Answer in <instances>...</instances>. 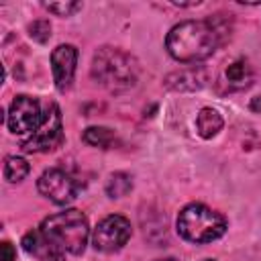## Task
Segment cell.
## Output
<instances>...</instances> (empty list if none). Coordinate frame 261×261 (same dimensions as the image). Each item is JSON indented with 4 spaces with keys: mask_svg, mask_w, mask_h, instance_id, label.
<instances>
[{
    "mask_svg": "<svg viewBox=\"0 0 261 261\" xmlns=\"http://www.w3.org/2000/svg\"><path fill=\"white\" fill-rule=\"evenodd\" d=\"M29 35L39 41V43H47L49 37H51V27L47 20H35L31 27H29Z\"/></svg>",
    "mask_w": 261,
    "mask_h": 261,
    "instance_id": "cell-18",
    "label": "cell"
},
{
    "mask_svg": "<svg viewBox=\"0 0 261 261\" xmlns=\"http://www.w3.org/2000/svg\"><path fill=\"white\" fill-rule=\"evenodd\" d=\"M45 8L57 16H71L82 8V4L80 2H47Z\"/></svg>",
    "mask_w": 261,
    "mask_h": 261,
    "instance_id": "cell-17",
    "label": "cell"
},
{
    "mask_svg": "<svg viewBox=\"0 0 261 261\" xmlns=\"http://www.w3.org/2000/svg\"><path fill=\"white\" fill-rule=\"evenodd\" d=\"M92 77L108 92H126L139 80V61L118 47H100L92 59Z\"/></svg>",
    "mask_w": 261,
    "mask_h": 261,
    "instance_id": "cell-2",
    "label": "cell"
},
{
    "mask_svg": "<svg viewBox=\"0 0 261 261\" xmlns=\"http://www.w3.org/2000/svg\"><path fill=\"white\" fill-rule=\"evenodd\" d=\"M39 230L53 247H57L61 253H71V255H80L86 249L90 237L88 218L84 212L75 208L47 216L41 222Z\"/></svg>",
    "mask_w": 261,
    "mask_h": 261,
    "instance_id": "cell-3",
    "label": "cell"
},
{
    "mask_svg": "<svg viewBox=\"0 0 261 261\" xmlns=\"http://www.w3.org/2000/svg\"><path fill=\"white\" fill-rule=\"evenodd\" d=\"M4 179L10 184H18L29 175V163L27 159L18 157V155H8L4 159Z\"/></svg>",
    "mask_w": 261,
    "mask_h": 261,
    "instance_id": "cell-14",
    "label": "cell"
},
{
    "mask_svg": "<svg viewBox=\"0 0 261 261\" xmlns=\"http://www.w3.org/2000/svg\"><path fill=\"white\" fill-rule=\"evenodd\" d=\"M133 190V177L128 173H112L106 181V194L110 198H124L128 192Z\"/></svg>",
    "mask_w": 261,
    "mask_h": 261,
    "instance_id": "cell-15",
    "label": "cell"
},
{
    "mask_svg": "<svg viewBox=\"0 0 261 261\" xmlns=\"http://www.w3.org/2000/svg\"><path fill=\"white\" fill-rule=\"evenodd\" d=\"M22 249L31 255H35L39 261H65V253H61L57 247H53L43 232L37 230H29L22 237Z\"/></svg>",
    "mask_w": 261,
    "mask_h": 261,
    "instance_id": "cell-10",
    "label": "cell"
},
{
    "mask_svg": "<svg viewBox=\"0 0 261 261\" xmlns=\"http://www.w3.org/2000/svg\"><path fill=\"white\" fill-rule=\"evenodd\" d=\"M63 139V126H61V110L57 104H49L43 110V118L39 122V126L27 137L22 139V149L29 153H43V151H51L55 149Z\"/></svg>",
    "mask_w": 261,
    "mask_h": 261,
    "instance_id": "cell-5",
    "label": "cell"
},
{
    "mask_svg": "<svg viewBox=\"0 0 261 261\" xmlns=\"http://www.w3.org/2000/svg\"><path fill=\"white\" fill-rule=\"evenodd\" d=\"M84 141L92 147H100V149H108L114 141V133L106 126H90L84 130Z\"/></svg>",
    "mask_w": 261,
    "mask_h": 261,
    "instance_id": "cell-16",
    "label": "cell"
},
{
    "mask_svg": "<svg viewBox=\"0 0 261 261\" xmlns=\"http://www.w3.org/2000/svg\"><path fill=\"white\" fill-rule=\"evenodd\" d=\"M0 251H2V257H0V261H14V249H12V245L8 243V241H4L2 245H0Z\"/></svg>",
    "mask_w": 261,
    "mask_h": 261,
    "instance_id": "cell-19",
    "label": "cell"
},
{
    "mask_svg": "<svg viewBox=\"0 0 261 261\" xmlns=\"http://www.w3.org/2000/svg\"><path fill=\"white\" fill-rule=\"evenodd\" d=\"M37 188H39V194L43 198H47V200H51L53 204H59V206L69 204L77 194L75 179L69 173H65L63 169L43 171L39 181H37Z\"/></svg>",
    "mask_w": 261,
    "mask_h": 261,
    "instance_id": "cell-8",
    "label": "cell"
},
{
    "mask_svg": "<svg viewBox=\"0 0 261 261\" xmlns=\"http://www.w3.org/2000/svg\"><path fill=\"white\" fill-rule=\"evenodd\" d=\"M249 106H251V110H253V112H261V96H257V98H253Z\"/></svg>",
    "mask_w": 261,
    "mask_h": 261,
    "instance_id": "cell-20",
    "label": "cell"
},
{
    "mask_svg": "<svg viewBox=\"0 0 261 261\" xmlns=\"http://www.w3.org/2000/svg\"><path fill=\"white\" fill-rule=\"evenodd\" d=\"M204 261H214V259H204Z\"/></svg>",
    "mask_w": 261,
    "mask_h": 261,
    "instance_id": "cell-22",
    "label": "cell"
},
{
    "mask_svg": "<svg viewBox=\"0 0 261 261\" xmlns=\"http://www.w3.org/2000/svg\"><path fill=\"white\" fill-rule=\"evenodd\" d=\"M220 43L210 20H184L167 33L165 49L175 61L198 63L208 59Z\"/></svg>",
    "mask_w": 261,
    "mask_h": 261,
    "instance_id": "cell-1",
    "label": "cell"
},
{
    "mask_svg": "<svg viewBox=\"0 0 261 261\" xmlns=\"http://www.w3.org/2000/svg\"><path fill=\"white\" fill-rule=\"evenodd\" d=\"M43 118V112H41V104L31 98V96H16L8 108V114H6V124H8V130L16 137H22L27 139L41 122Z\"/></svg>",
    "mask_w": 261,
    "mask_h": 261,
    "instance_id": "cell-7",
    "label": "cell"
},
{
    "mask_svg": "<svg viewBox=\"0 0 261 261\" xmlns=\"http://www.w3.org/2000/svg\"><path fill=\"white\" fill-rule=\"evenodd\" d=\"M224 82L230 90H245L253 82V69L245 59H237L226 65L224 69Z\"/></svg>",
    "mask_w": 261,
    "mask_h": 261,
    "instance_id": "cell-11",
    "label": "cell"
},
{
    "mask_svg": "<svg viewBox=\"0 0 261 261\" xmlns=\"http://www.w3.org/2000/svg\"><path fill=\"white\" fill-rule=\"evenodd\" d=\"M157 261H177V259H173V257H165V259H157Z\"/></svg>",
    "mask_w": 261,
    "mask_h": 261,
    "instance_id": "cell-21",
    "label": "cell"
},
{
    "mask_svg": "<svg viewBox=\"0 0 261 261\" xmlns=\"http://www.w3.org/2000/svg\"><path fill=\"white\" fill-rule=\"evenodd\" d=\"M222 124H224V120H222L220 112L214 108H202L196 116V128H198V135L202 139L216 137L222 130Z\"/></svg>",
    "mask_w": 261,
    "mask_h": 261,
    "instance_id": "cell-12",
    "label": "cell"
},
{
    "mask_svg": "<svg viewBox=\"0 0 261 261\" xmlns=\"http://www.w3.org/2000/svg\"><path fill=\"white\" fill-rule=\"evenodd\" d=\"M130 239V222L120 214H110L102 218L92 230V245L96 251L114 253L126 245Z\"/></svg>",
    "mask_w": 261,
    "mask_h": 261,
    "instance_id": "cell-6",
    "label": "cell"
},
{
    "mask_svg": "<svg viewBox=\"0 0 261 261\" xmlns=\"http://www.w3.org/2000/svg\"><path fill=\"white\" fill-rule=\"evenodd\" d=\"M77 65V49L73 45H57L51 53V69H53V80L59 92H65L75 73Z\"/></svg>",
    "mask_w": 261,
    "mask_h": 261,
    "instance_id": "cell-9",
    "label": "cell"
},
{
    "mask_svg": "<svg viewBox=\"0 0 261 261\" xmlns=\"http://www.w3.org/2000/svg\"><path fill=\"white\" fill-rule=\"evenodd\" d=\"M204 77L200 71L196 69H184V71H175L167 77V86L171 90H198L202 86Z\"/></svg>",
    "mask_w": 261,
    "mask_h": 261,
    "instance_id": "cell-13",
    "label": "cell"
},
{
    "mask_svg": "<svg viewBox=\"0 0 261 261\" xmlns=\"http://www.w3.org/2000/svg\"><path fill=\"white\" fill-rule=\"evenodd\" d=\"M175 226L181 239L202 245V243H212L224 234L226 218L204 204H188L179 210Z\"/></svg>",
    "mask_w": 261,
    "mask_h": 261,
    "instance_id": "cell-4",
    "label": "cell"
}]
</instances>
